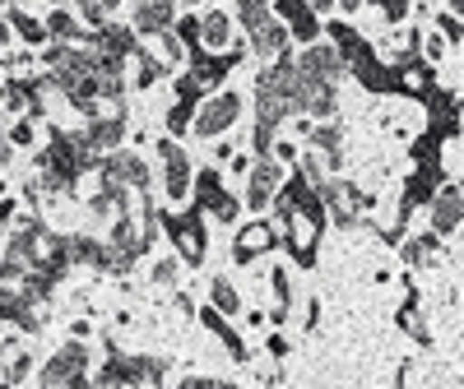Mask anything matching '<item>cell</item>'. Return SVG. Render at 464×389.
<instances>
[{"label":"cell","mask_w":464,"mask_h":389,"mask_svg":"<svg viewBox=\"0 0 464 389\" xmlns=\"http://www.w3.org/2000/svg\"><path fill=\"white\" fill-rule=\"evenodd\" d=\"M293 89H297V65H293V56L284 52V56L256 80V158H265L269 144H275V130L288 121V116H297Z\"/></svg>","instance_id":"1"},{"label":"cell","mask_w":464,"mask_h":389,"mask_svg":"<svg viewBox=\"0 0 464 389\" xmlns=\"http://www.w3.org/2000/svg\"><path fill=\"white\" fill-rule=\"evenodd\" d=\"M89 167H98V153H89L80 135L52 130V144L37 153V181L33 185L47 190V194H65V190H74V181Z\"/></svg>","instance_id":"2"},{"label":"cell","mask_w":464,"mask_h":389,"mask_svg":"<svg viewBox=\"0 0 464 389\" xmlns=\"http://www.w3.org/2000/svg\"><path fill=\"white\" fill-rule=\"evenodd\" d=\"M330 37H334V52H339L343 70H353L372 93H395V89H404V74H400L395 65H385L353 24H343V19L330 24Z\"/></svg>","instance_id":"3"},{"label":"cell","mask_w":464,"mask_h":389,"mask_svg":"<svg viewBox=\"0 0 464 389\" xmlns=\"http://www.w3.org/2000/svg\"><path fill=\"white\" fill-rule=\"evenodd\" d=\"M89 384V347L84 338H70L56 347V357H47L37 389H84Z\"/></svg>","instance_id":"4"},{"label":"cell","mask_w":464,"mask_h":389,"mask_svg":"<svg viewBox=\"0 0 464 389\" xmlns=\"http://www.w3.org/2000/svg\"><path fill=\"white\" fill-rule=\"evenodd\" d=\"M168 375V357H126V353H107L102 366V384L107 389H149Z\"/></svg>","instance_id":"5"},{"label":"cell","mask_w":464,"mask_h":389,"mask_svg":"<svg viewBox=\"0 0 464 389\" xmlns=\"http://www.w3.org/2000/svg\"><path fill=\"white\" fill-rule=\"evenodd\" d=\"M316 194H321V204L330 209V218H334L339 227H358V223H362V213L372 209V194H367V190H358L353 181H339V176H330Z\"/></svg>","instance_id":"6"},{"label":"cell","mask_w":464,"mask_h":389,"mask_svg":"<svg viewBox=\"0 0 464 389\" xmlns=\"http://www.w3.org/2000/svg\"><path fill=\"white\" fill-rule=\"evenodd\" d=\"M163 218V227H168V237H172V246H177V255H181V264H190V269H200L205 264V223H200V209H186V213H159Z\"/></svg>","instance_id":"7"},{"label":"cell","mask_w":464,"mask_h":389,"mask_svg":"<svg viewBox=\"0 0 464 389\" xmlns=\"http://www.w3.org/2000/svg\"><path fill=\"white\" fill-rule=\"evenodd\" d=\"M237 116H242V98L232 93V89H223V93H214L205 107H196V116H190V130H196V139H218L223 130L237 126Z\"/></svg>","instance_id":"8"},{"label":"cell","mask_w":464,"mask_h":389,"mask_svg":"<svg viewBox=\"0 0 464 389\" xmlns=\"http://www.w3.org/2000/svg\"><path fill=\"white\" fill-rule=\"evenodd\" d=\"M196 209H209V213H218L223 223H237V213H242V204L223 190V176H218L214 167H205V172L196 176Z\"/></svg>","instance_id":"9"},{"label":"cell","mask_w":464,"mask_h":389,"mask_svg":"<svg viewBox=\"0 0 464 389\" xmlns=\"http://www.w3.org/2000/svg\"><path fill=\"white\" fill-rule=\"evenodd\" d=\"M159 158H163V190H168V200H186L190 194V158L181 153L177 139H159Z\"/></svg>","instance_id":"10"},{"label":"cell","mask_w":464,"mask_h":389,"mask_svg":"<svg viewBox=\"0 0 464 389\" xmlns=\"http://www.w3.org/2000/svg\"><path fill=\"white\" fill-rule=\"evenodd\" d=\"M459 218H464V190H459V181H446L432 194V237H455Z\"/></svg>","instance_id":"11"},{"label":"cell","mask_w":464,"mask_h":389,"mask_svg":"<svg viewBox=\"0 0 464 389\" xmlns=\"http://www.w3.org/2000/svg\"><path fill=\"white\" fill-rule=\"evenodd\" d=\"M284 190V163H275L265 153V158H256V167H251V185H246V204L260 213V209H269V200Z\"/></svg>","instance_id":"12"},{"label":"cell","mask_w":464,"mask_h":389,"mask_svg":"<svg viewBox=\"0 0 464 389\" xmlns=\"http://www.w3.org/2000/svg\"><path fill=\"white\" fill-rule=\"evenodd\" d=\"M293 65H297V74H306V80H316V84H334V89H339V80H343L339 52H334V47H321V43H312Z\"/></svg>","instance_id":"13"},{"label":"cell","mask_w":464,"mask_h":389,"mask_svg":"<svg viewBox=\"0 0 464 389\" xmlns=\"http://www.w3.org/2000/svg\"><path fill=\"white\" fill-rule=\"evenodd\" d=\"M177 19V0H140L135 14H130V33L135 37H159L168 33Z\"/></svg>","instance_id":"14"},{"label":"cell","mask_w":464,"mask_h":389,"mask_svg":"<svg viewBox=\"0 0 464 389\" xmlns=\"http://www.w3.org/2000/svg\"><path fill=\"white\" fill-rule=\"evenodd\" d=\"M19 325L24 334H37L43 329V316H37V306L19 292V288H0V325Z\"/></svg>","instance_id":"15"},{"label":"cell","mask_w":464,"mask_h":389,"mask_svg":"<svg viewBox=\"0 0 464 389\" xmlns=\"http://www.w3.org/2000/svg\"><path fill=\"white\" fill-rule=\"evenodd\" d=\"M275 246H279V227H269V223H246V227L237 232V251H232V260H237V264H251L256 255L275 251Z\"/></svg>","instance_id":"16"},{"label":"cell","mask_w":464,"mask_h":389,"mask_svg":"<svg viewBox=\"0 0 464 389\" xmlns=\"http://www.w3.org/2000/svg\"><path fill=\"white\" fill-rule=\"evenodd\" d=\"M121 135H126V116H93L80 139H84L89 153H98V158H102V153H111L116 144H121Z\"/></svg>","instance_id":"17"},{"label":"cell","mask_w":464,"mask_h":389,"mask_svg":"<svg viewBox=\"0 0 464 389\" xmlns=\"http://www.w3.org/2000/svg\"><path fill=\"white\" fill-rule=\"evenodd\" d=\"M251 52H256L260 61H279V56L288 52V28H284L275 14H265V19L251 28Z\"/></svg>","instance_id":"18"},{"label":"cell","mask_w":464,"mask_h":389,"mask_svg":"<svg viewBox=\"0 0 464 389\" xmlns=\"http://www.w3.org/2000/svg\"><path fill=\"white\" fill-rule=\"evenodd\" d=\"M275 19H288V24H293L288 37H297V43H306V47H312L316 37H321V19L306 10V0H279V5H275Z\"/></svg>","instance_id":"19"},{"label":"cell","mask_w":464,"mask_h":389,"mask_svg":"<svg viewBox=\"0 0 464 389\" xmlns=\"http://www.w3.org/2000/svg\"><path fill=\"white\" fill-rule=\"evenodd\" d=\"M200 93H205V89L190 80V74H181V80H177V102H172V111H168V130H172V135L190 130V116H196Z\"/></svg>","instance_id":"20"},{"label":"cell","mask_w":464,"mask_h":389,"mask_svg":"<svg viewBox=\"0 0 464 389\" xmlns=\"http://www.w3.org/2000/svg\"><path fill=\"white\" fill-rule=\"evenodd\" d=\"M200 47H209V52H227L232 47V19L223 10L200 19Z\"/></svg>","instance_id":"21"},{"label":"cell","mask_w":464,"mask_h":389,"mask_svg":"<svg viewBox=\"0 0 464 389\" xmlns=\"http://www.w3.org/2000/svg\"><path fill=\"white\" fill-rule=\"evenodd\" d=\"M200 320H205V325H209V329H214V334H218L223 343H227V353H232V357H237V362H246V343H242V334L232 329V325H227V320L218 316L214 306H209V310H200Z\"/></svg>","instance_id":"22"},{"label":"cell","mask_w":464,"mask_h":389,"mask_svg":"<svg viewBox=\"0 0 464 389\" xmlns=\"http://www.w3.org/2000/svg\"><path fill=\"white\" fill-rule=\"evenodd\" d=\"M43 28H47V37H52V43H65V47H74V43H80V19H74V14H65V10H52Z\"/></svg>","instance_id":"23"},{"label":"cell","mask_w":464,"mask_h":389,"mask_svg":"<svg viewBox=\"0 0 464 389\" xmlns=\"http://www.w3.org/2000/svg\"><path fill=\"white\" fill-rule=\"evenodd\" d=\"M5 24L24 37V43H33V47H43V43H47V28L37 24L33 14H24V10H10V19H5Z\"/></svg>","instance_id":"24"},{"label":"cell","mask_w":464,"mask_h":389,"mask_svg":"<svg viewBox=\"0 0 464 389\" xmlns=\"http://www.w3.org/2000/svg\"><path fill=\"white\" fill-rule=\"evenodd\" d=\"M209 297H214V310H218V316H237V310H242V297H237V288H232L227 279H214Z\"/></svg>","instance_id":"25"},{"label":"cell","mask_w":464,"mask_h":389,"mask_svg":"<svg viewBox=\"0 0 464 389\" xmlns=\"http://www.w3.org/2000/svg\"><path fill=\"white\" fill-rule=\"evenodd\" d=\"M135 61H140V74H135L140 89H153V84H159L163 74H168V65H163L159 56H149V52H135Z\"/></svg>","instance_id":"26"},{"label":"cell","mask_w":464,"mask_h":389,"mask_svg":"<svg viewBox=\"0 0 464 389\" xmlns=\"http://www.w3.org/2000/svg\"><path fill=\"white\" fill-rule=\"evenodd\" d=\"M269 283H275V325H284V316H288V301H293V288H288V274L284 269H275V274H269Z\"/></svg>","instance_id":"27"},{"label":"cell","mask_w":464,"mask_h":389,"mask_svg":"<svg viewBox=\"0 0 464 389\" xmlns=\"http://www.w3.org/2000/svg\"><path fill=\"white\" fill-rule=\"evenodd\" d=\"M437 242H441V237H432V232H428V237H409V242H404V260H409V264H428V260L437 255Z\"/></svg>","instance_id":"28"},{"label":"cell","mask_w":464,"mask_h":389,"mask_svg":"<svg viewBox=\"0 0 464 389\" xmlns=\"http://www.w3.org/2000/svg\"><path fill=\"white\" fill-rule=\"evenodd\" d=\"M172 37H177L181 47L200 52V19H196V14H186V19H172Z\"/></svg>","instance_id":"29"},{"label":"cell","mask_w":464,"mask_h":389,"mask_svg":"<svg viewBox=\"0 0 464 389\" xmlns=\"http://www.w3.org/2000/svg\"><path fill=\"white\" fill-rule=\"evenodd\" d=\"M265 14H269V0H237V24H242L246 33H251Z\"/></svg>","instance_id":"30"},{"label":"cell","mask_w":464,"mask_h":389,"mask_svg":"<svg viewBox=\"0 0 464 389\" xmlns=\"http://www.w3.org/2000/svg\"><path fill=\"white\" fill-rule=\"evenodd\" d=\"M177 389H237V384H232V380H214V375H190Z\"/></svg>","instance_id":"31"},{"label":"cell","mask_w":464,"mask_h":389,"mask_svg":"<svg viewBox=\"0 0 464 389\" xmlns=\"http://www.w3.org/2000/svg\"><path fill=\"white\" fill-rule=\"evenodd\" d=\"M116 209H121V204H116L111 194H102V190L89 200V213H93V218H107V213H116ZM121 213H126V209H121Z\"/></svg>","instance_id":"32"},{"label":"cell","mask_w":464,"mask_h":389,"mask_svg":"<svg viewBox=\"0 0 464 389\" xmlns=\"http://www.w3.org/2000/svg\"><path fill=\"white\" fill-rule=\"evenodd\" d=\"M372 5H381V14L391 19V24H400L409 14V0H372Z\"/></svg>","instance_id":"33"},{"label":"cell","mask_w":464,"mask_h":389,"mask_svg":"<svg viewBox=\"0 0 464 389\" xmlns=\"http://www.w3.org/2000/svg\"><path fill=\"white\" fill-rule=\"evenodd\" d=\"M153 283L172 288V283H177V260H159V264H153Z\"/></svg>","instance_id":"34"},{"label":"cell","mask_w":464,"mask_h":389,"mask_svg":"<svg viewBox=\"0 0 464 389\" xmlns=\"http://www.w3.org/2000/svg\"><path fill=\"white\" fill-rule=\"evenodd\" d=\"M159 47H163V56H168V61H181V43L172 37V28H168V33H159Z\"/></svg>","instance_id":"35"},{"label":"cell","mask_w":464,"mask_h":389,"mask_svg":"<svg viewBox=\"0 0 464 389\" xmlns=\"http://www.w3.org/2000/svg\"><path fill=\"white\" fill-rule=\"evenodd\" d=\"M5 139H10L14 148H19V144H33V121H19V126H14V130L5 135Z\"/></svg>","instance_id":"36"},{"label":"cell","mask_w":464,"mask_h":389,"mask_svg":"<svg viewBox=\"0 0 464 389\" xmlns=\"http://www.w3.org/2000/svg\"><path fill=\"white\" fill-rule=\"evenodd\" d=\"M437 24H441V33H446V43H455V47H459V19H455V14H441Z\"/></svg>","instance_id":"37"},{"label":"cell","mask_w":464,"mask_h":389,"mask_svg":"<svg viewBox=\"0 0 464 389\" xmlns=\"http://www.w3.org/2000/svg\"><path fill=\"white\" fill-rule=\"evenodd\" d=\"M14 227V200H0V232Z\"/></svg>","instance_id":"38"},{"label":"cell","mask_w":464,"mask_h":389,"mask_svg":"<svg viewBox=\"0 0 464 389\" xmlns=\"http://www.w3.org/2000/svg\"><path fill=\"white\" fill-rule=\"evenodd\" d=\"M10 158H14V144L0 135V167H10Z\"/></svg>","instance_id":"39"},{"label":"cell","mask_w":464,"mask_h":389,"mask_svg":"<svg viewBox=\"0 0 464 389\" xmlns=\"http://www.w3.org/2000/svg\"><path fill=\"white\" fill-rule=\"evenodd\" d=\"M441 52H446V37H428V56L441 61Z\"/></svg>","instance_id":"40"},{"label":"cell","mask_w":464,"mask_h":389,"mask_svg":"<svg viewBox=\"0 0 464 389\" xmlns=\"http://www.w3.org/2000/svg\"><path fill=\"white\" fill-rule=\"evenodd\" d=\"M334 5V0H306V10H312V14H325Z\"/></svg>","instance_id":"41"},{"label":"cell","mask_w":464,"mask_h":389,"mask_svg":"<svg viewBox=\"0 0 464 389\" xmlns=\"http://www.w3.org/2000/svg\"><path fill=\"white\" fill-rule=\"evenodd\" d=\"M0 47H10V24L0 19Z\"/></svg>","instance_id":"42"},{"label":"cell","mask_w":464,"mask_h":389,"mask_svg":"<svg viewBox=\"0 0 464 389\" xmlns=\"http://www.w3.org/2000/svg\"><path fill=\"white\" fill-rule=\"evenodd\" d=\"M339 5H343V14H353V10L362 5V0H339Z\"/></svg>","instance_id":"43"},{"label":"cell","mask_w":464,"mask_h":389,"mask_svg":"<svg viewBox=\"0 0 464 389\" xmlns=\"http://www.w3.org/2000/svg\"><path fill=\"white\" fill-rule=\"evenodd\" d=\"M450 10H455V19H459V10H464V0H450Z\"/></svg>","instance_id":"44"},{"label":"cell","mask_w":464,"mask_h":389,"mask_svg":"<svg viewBox=\"0 0 464 389\" xmlns=\"http://www.w3.org/2000/svg\"><path fill=\"white\" fill-rule=\"evenodd\" d=\"M0 389H14V384H0Z\"/></svg>","instance_id":"45"},{"label":"cell","mask_w":464,"mask_h":389,"mask_svg":"<svg viewBox=\"0 0 464 389\" xmlns=\"http://www.w3.org/2000/svg\"><path fill=\"white\" fill-rule=\"evenodd\" d=\"M190 5H200V0H190Z\"/></svg>","instance_id":"46"},{"label":"cell","mask_w":464,"mask_h":389,"mask_svg":"<svg viewBox=\"0 0 464 389\" xmlns=\"http://www.w3.org/2000/svg\"><path fill=\"white\" fill-rule=\"evenodd\" d=\"M98 389H107V384H98Z\"/></svg>","instance_id":"47"},{"label":"cell","mask_w":464,"mask_h":389,"mask_svg":"<svg viewBox=\"0 0 464 389\" xmlns=\"http://www.w3.org/2000/svg\"><path fill=\"white\" fill-rule=\"evenodd\" d=\"M0 5H5V0H0Z\"/></svg>","instance_id":"48"}]
</instances>
